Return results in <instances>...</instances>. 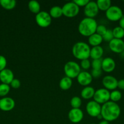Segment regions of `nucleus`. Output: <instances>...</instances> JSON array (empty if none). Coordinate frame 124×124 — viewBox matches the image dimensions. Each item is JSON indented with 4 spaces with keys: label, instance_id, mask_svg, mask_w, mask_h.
<instances>
[{
    "label": "nucleus",
    "instance_id": "nucleus-13",
    "mask_svg": "<svg viewBox=\"0 0 124 124\" xmlns=\"http://www.w3.org/2000/svg\"><path fill=\"white\" fill-rule=\"evenodd\" d=\"M109 48L114 53L120 54L124 51V41L123 39L114 38L109 42Z\"/></svg>",
    "mask_w": 124,
    "mask_h": 124
},
{
    "label": "nucleus",
    "instance_id": "nucleus-15",
    "mask_svg": "<svg viewBox=\"0 0 124 124\" xmlns=\"http://www.w3.org/2000/svg\"><path fill=\"white\" fill-rule=\"evenodd\" d=\"M92 79L91 73L86 71H81L77 77L78 83L84 87L88 86L92 82Z\"/></svg>",
    "mask_w": 124,
    "mask_h": 124
},
{
    "label": "nucleus",
    "instance_id": "nucleus-17",
    "mask_svg": "<svg viewBox=\"0 0 124 124\" xmlns=\"http://www.w3.org/2000/svg\"><path fill=\"white\" fill-rule=\"evenodd\" d=\"M13 79L14 74L10 69H5L4 70L0 71V81L2 84L10 85Z\"/></svg>",
    "mask_w": 124,
    "mask_h": 124
},
{
    "label": "nucleus",
    "instance_id": "nucleus-7",
    "mask_svg": "<svg viewBox=\"0 0 124 124\" xmlns=\"http://www.w3.org/2000/svg\"><path fill=\"white\" fill-rule=\"evenodd\" d=\"M35 21L39 27L46 28L52 23V18L49 13L45 11H40L35 16Z\"/></svg>",
    "mask_w": 124,
    "mask_h": 124
},
{
    "label": "nucleus",
    "instance_id": "nucleus-37",
    "mask_svg": "<svg viewBox=\"0 0 124 124\" xmlns=\"http://www.w3.org/2000/svg\"><path fill=\"white\" fill-rule=\"evenodd\" d=\"M102 70H95V69H92L91 73V75L92 76V78H98L102 75Z\"/></svg>",
    "mask_w": 124,
    "mask_h": 124
},
{
    "label": "nucleus",
    "instance_id": "nucleus-27",
    "mask_svg": "<svg viewBox=\"0 0 124 124\" xmlns=\"http://www.w3.org/2000/svg\"><path fill=\"white\" fill-rule=\"evenodd\" d=\"M122 98V93L120 91L114 90L110 92V101L114 102L119 101Z\"/></svg>",
    "mask_w": 124,
    "mask_h": 124
},
{
    "label": "nucleus",
    "instance_id": "nucleus-1",
    "mask_svg": "<svg viewBox=\"0 0 124 124\" xmlns=\"http://www.w3.org/2000/svg\"><path fill=\"white\" fill-rule=\"evenodd\" d=\"M121 113L119 105L116 102L111 101L103 104L101 107L102 119L108 122H113L119 118Z\"/></svg>",
    "mask_w": 124,
    "mask_h": 124
},
{
    "label": "nucleus",
    "instance_id": "nucleus-16",
    "mask_svg": "<svg viewBox=\"0 0 124 124\" xmlns=\"http://www.w3.org/2000/svg\"><path fill=\"white\" fill-rule=\"evenodd\" d=\"M115 62L113 58L107 57L102 59V70L106 73H111L114 70L115 68Z\"/></svg>",
    "mask_w": 124,
    "mask_h": 124
},
{
    "label": "nucleus",
    "instance_id": "nucleus-12",
    "mask_svg": "<svg viewBox=\"0 0 124 124\" xmlns=\"http://www.w3.org/2000/svg\"><path fill=\"white\" fill-rule=\"evenodd\" d=\"M83 116V112L80 108H72L68 113L69 121L74 124H77L81 122Z\"/></svg>",
    "mask_w": 124,
    "mask_h": 124
},
{
    "label": "nucleus",
    "instance_id": "nucleus-40",
    "mask_svg": "<svg viewBox=\"0 0 124 124\" xmlns=\"http://www.w3.org/2000/svg\"><path fill=\"white\" fill-rule=\"evenodd\" d=\"M98 124H109V122L106 121H105V120H103V121H100Z\"/></svg>",
    "mask_w": 124,
    "mask_h": 124
},
{
    "label": "nucleus",
    "instance_id": "nucleus-31",
    "mask_svg": "<svg viewBox=\"0 0 124 124\" xmlns=\"http://www.w3.org/2000/svg\"><path fill=\"white\" fill-rule=\"evenodd\" d=\"M102 59H94L91 62V66L92 69L95 70H102Z\"/></svg>",
    "mask_w": 124,
    "mask_h": 124
},
{
    "label": "nucleus",
    "instance_id": "nucleus-24",
    "mask_svg": "<svg viewBox=\"0 0 124 124\" xmlns=\"http://www.w3.org/2000/svg\"><path fill=\"white\" fill-rule=\"evenodd\" d=\"M28 8L29 10L32 13L34 14H38L39 12H40V9H41V6H40V3L36 1H30L28 3Z\"/></svg>",
    "mask_w": 124,
    "mask_h": 124
},
{
    "label": "nucleus",
    "instance_id": "nucleus-22",
    "mask_svg": "<svg viewBox=\"0 0 124 124\" xmlns=\"http://www.w3.org/2000/svg\"><path fill=\"white\" fill-rule=\"evenodd\" d=\"M17 2L15 0H0V6L7 10H11L16 7Z\"/></svg>",
    "mask_w": 124,
    "mask_h": 124
},
{
    "label": "nucleus",
    "instance_id": "nucleus-9",
    "mask_svg": "<svg viewBox=\"0 0 124 124\" xmlns=\"http://www.w3.org/2000/svg\"><path fill=\"white\" fill-rule=\"evenodd\" d=\"M101 105L94 101L88 102L86 105V110L88 115L92 117H97L101 113Z\"/></svg>",
    "mask_w": 124,
    "mask_h": 124
},
{
    "label": "nucleus",
    "instance_id": "nucleus-14",
    "mask_svg": "<svg viewBox=\"0 0 124 124\" xmlns=\"http://www.w3.org/2000/svg\"><path fill=\"white\" fill-rule=\"evenodd\" d=\"M15 106V102L12 98L4 97L0 99V110L3 111H9Z\"/></svg>",
    "mask_w": 124,
    "mask_h": 124
},
{
    "label": "nucleus",
    "instance_id": "nucleus-5",
    "mask_svg": "<svg viewBox=\"0 0 124 124\" xmlns=\"http://www.w3.org/2000/svg\"><path fill=\"white\" fill-rule=\"evenodd\" d=\"M62 8L63 15L67 18H74L77 16L80 12V7H78L73 1L64 4Z\"/></svg>",
    "mask_w": 124,
    "mask_h": 124
},
{
    "label": "nucleus",
    "instance_id": "nucleus-19",
    "mask_svg": "<svg viewBox=\"0 0 124 124\" xmlns=\"http://www.w3.org/2000/svg\"><path fill=\"white\" fill-rule=\"evenodd\" d=\"M95 91L96 90L93 87H91V86H86V87H84L81 90V93H80L81 97L83 98L84 99H86V100L93 98Z\"/></svg>",
    "mask_w": 124,
    "mask_h": 124
},
{
    "label": "nucleus",
    "instance_id": "nucleus-21",
    "mask_svg": "<svg viewBox=\"0 0 124 124\" xmlns=\"http://www.w3.org/2000/svg\"><path fill=\"white\" fill-rule=\"evenodd\" d=\"M72 85V80L67 76L63 77L60 81L59 87L63 90H68L70 89Z\"/></svg>",
    "mask_w": 124,
    "mask_h": 124
},
{
    "label": "nucleus",
    "instance_id": "nucleus-34",
    "mask_svg": "<svg viewBox=\"0 0 124 124\" xmlns=\"http://www.w3.org/2000/svg\"><path fill=\"white\" fill-rule=\"evenodd\" d=\"M7 66V59L4 56L0 55V71L6 69Z\"/></svg>",
    "mask_w": 124,
    "mask_h": 124
},
{
    "label": "nucleus",
    "instance_id": "nucleus-11",
    "mask_svg": "<svg viewBox=\"0 0 124 124\" xmlns=\"http://www.w3.org/2000/svg\"><path fill=\"white\" fill-rule=\"evenodd\" d=\"M118 81L115 77L111 75H107L102 79V84L105 88L108 90L113 91L117 88Z\"/></svg>",
    "mask_w": 124,
    "mask_h": 124
},
{
    "label": "nucleus",
    "instance_id": "nucleus-2",
    "mask_svg": "<svg viewBox=\"0 0 124 124\" xmlns=\"http://www.w3.org/2000/svg\"><path fill=\"white\" fill-rule=\"evenodd\" d=\"M97 21L94 18H85L80 22L78 26L79 33L85 37H89L96 33L97 27Z\"/></svg>",
    "mask_w": 124,
    "mask_h": 124
},
{
    "label": "nucleus",
    "instance_id": "nucleus-6",
    "mask_svg": "<svg viewBox=\"0 0 124 124\" xmlns=\"http://www.w3.org/2000/svg\"><path fill=\"white\" fill-rule=\"evenodd\" d=\"M107 19L110 21H119L123 16L122 10L117 6H111L105 12Z\"/></svg>",
    "mask_w": 124,
    "mask_h": 124
},
{
    "label": "nucleus",
    "instance_id": "nucleus-28",
    "mask_svg": "<svg viewBox=\"0 0 124 124\" xmlns=\"http://www.w3.org/2000/svg\"><path fill=\"white\" fill-rule=\"evenodd\" d=\"M81 104H82V101L80 97L74 96L71 99L70 104L72 108H80Z\"/></svg>",
    "mask_w": 124,
    "mask_h": 124
},
{
    "label": "nucleus",
    "instance_id": "nucleus-33",
    "mask_svg": "<svg viewBox=\"0 0 124 124\" xmlns=\"http://www.w3.org/2000/svg\"><path fill=\"white\" fill-rule=\"evenodd\" d=\"M107 29L105 25H97V29H96V33L100 36H103L106 31Z\"/></svg>",
    "mask_w": 124,
    "mask_h": 124
},
{
    "label": "nucleus",
    "instance_id": "nucleus-39",
    "mask_svg": "<svg viewBox=\"0 0 124 124\" xmlns=\"http://www.w3.org/2000/svg\"><path fill=\"white\" fill-rule=\"evenodd\" d=\"M119 27L124 30V16H123L122 18L119 21Z\"/></svg>",
    "mask_w": 124,
    "mask_h": 124
},
{
    "label": "nucleus",
    "instance_id": "nucleus-10",
    "mask_svg": "<svg viewBox=\"0 0 124 124\" xmlns=\"http://www.w3.org/2000/svg\"><path fill=\"white\" fill-rule=\"evenodd\" d=\"M99 10L95 1H90L84 7V15L86 18H94L98 15Z\"/></svg>",
    "mask_w": 124,
    "mask_h": 124
},
{
    "label": "nucleus",
    "instance_id": "nucleus-26",
    "mask_svg": "<svg viewBox=\"0 0 124 124\" xmlns=\"http://www.w3.org/2000/svg\"><path fill=\"white\" fill-rule=\"evenodd\" d=\"M112 31L114 38L122 39L123 38H124V30L119 26L114 27Z\"/></svg>",
    "mask_w": 124,
    "mask_h": 124
},
{
    "label": "nucleus",
    "instance_id": "nucleus-32",
    "mask_svg": "<svg viewBox=\"0 0 124 124\" xmlns=\"http://www.w3.org/2000/svg\"><path fill=\"white\" fill-rule=\"evenodd\" d=\"M80 68L83 69V70H88L89 69L91 66V63L88 59H83L81 60L80 62Z\"/></svg>",
    "mask_w": 124,
    "mask_h": 124
},
{
    "label": "nucleus",
    "instance_id": "nucleus-4",
    "mask_svg": "<svg viewBox=\"0 0 124 124\" xmlns=\"http://www.w3.org/2000/svg\"><path fill=\"white\" fill-rule=\"evenodd\" d=\"M64 72L66 76L71 79L77 78L78 75L81 72L80 65L75 61H68L64 66Z\"/></svg>",
    "mask_w": 124,
    "mask_h": 124
},
{
    "label": "nucleus",
    "instance_id": "nucleus-36",
    "mask_svg": "<svg viewBox=\"0 0 124 124\" xmlns=\"http://www.w3.org/2000/svg\"><path fill=\"white\" fill-rule=\"evenodd\" d=\"M73 2L78 6V7H85L88 4L89 1V0H74Z\"/></svg>",
    "mask_w": 124,
    "mask_h": 124
},
{
    "label": "nucleus",
    "instance_id": "nucleus-18",
    "mask_svg": "<svg viewBox=\"0 0 124 124\" xmlns=\"http://www.w3.org/2000/svg\"><path fill=\"white\" fill-rule=\"evenodd\" d=\"M103 54V49L100 46L92 47L90 50V57L94 59H101Z\"/></svg>",
    "mask_w": 124,
    "mask_h": 124
},
{
    "label": "nucleus",
    "instance_id": "nucleus-25",
    "mask_svg": "<svg viewBox=\"0 0 124 124\" xmlns=\"http://www.w3.org/2000/svg\"><path fill=\"white\" fill-rule=\"evenodd\" d=\"M49 13L52 18H59L63 16L62 8L60 6H53L50 9Z\"/></svg>",
    "mask_w": 124,
    "mask_h": 124
},
{
    "label": "nucleus",
    "instance_id": "nucleus-35",
    "mask_svg": "<svg viewBox=\"0 0 124 124\" xmlns=\"http://www.w3.org/2000/svg\"><path fill=\"white\" fill-rule=\"evenodd\" d=\"M10 85L12 88H14V89H18L21 86V82L19 79H18L14 78L13 79V81L11 82V83L10 84Z\"/></svg>",
    "mask_w": 124,
    "mask_h": 124
},
{
    "label": "nucleus",
    "instance_id": "nucleus-41",
    "mask_svg": "<svg viewBox=\"0 0 124 124\" xmlns=\"http://www.w3.org/2000/svg\"><path fill=\"white\" fill-rule=\"evenodd\" d=\"M120 56L122 57V58H124V52H122V53H120Z\"/></svg>",
    "mask_w": 124,
    "mask_h": 124
},
{
    "label": "nucleus",
    "instance_id": "nucleus-20",
    "mask_svg": "<svg viewBox=\"0 0 124 124\" xmlns=\"http://www.w3.org/2000/svg\"><path fill=\"white\" fill-rule=\"evenodd\" d=\"M103 41L102 36L96 33L88 37V44L92 47L100 46Z\"/></svg>",
    "mask_w": 124,
    "mask_h": 124
},
{
    "label": "nucleus",
    "instance_id": "nucleus-8",
    "mask_svg": "<svg viewBox=\"0 0 124 124\" xmlns=\"http://www.w3.org/2000/svg\"><path fill=\"white\" fill-rule=\"evenodd\" d=\"M93 99L100 105H103L110 101V92L105 88H99L95 91Z\"/></svg>",
    "mask_w": 124,
    "mask_h": 124
},
{
    "label": "nucleus",
    "instance_id": "nucleus-42",
    "mask_svg": "<svg viewBox=\"0 0 124 124\" xmlns=\"http://www.w3.org/2000/svg\"><path fill=\"white\" fill-rule=\"evenodd\" d=\"M93 124V123H92V124Z\"/></svg>",
    "mask_w": 124,
    "mask_h": 124
},
{
    "label": "nucleus",
    "instance_id": "nucleus-38",
    "mask_svg": "<svg viewBox=\"0 0 124 124\" xmlns=\"http://www.w3.org/2000/svg\"><path fill=\"white\" fill-rule=\"evenodd\" d=\"M117 88H119L120 90H124V79L118 81Z\"/></svg>",
    "mask_w": 124,
    "mask_h": 124
},
{
    "label": "nucleus",
    "instance_id": "nucleus-23",
    "mask_svg": "<svg viewBox=\"0 0 124 124\" xmlns=\"http://www.w3.org/2000/svg\"><path fill=\"white\" fill-rule=\"evenodd\" d=\"M99 10L106 12L111 6V1L110 0H98L96 1Z\"/></svg>",
    "mask_w": 124,
    "mask_h": 124
},
{
    "label": "nucleus",
    "instance_id": "nucleus-30",
    "mask_svg": "<svg viewBox=\"0 0 124 124\" xmlns=\"http://www.w3.org/2000/svg\"><path fill=\"white\" fill-rule=\"evenodd\" d=\"M102 38H103V41H105L108 42H109L112 39H114V36H113L112 30L107 29L105 33L102 36Z\"/></svg>",
    "mask_w": 124,
    "mask_h": 124
},
{
    "label": "nucleus",
    "instance_id": "nucleus-29",
    "mask_svg": "<svg viewBox=\"0 0 124 124\" xmlns=\"http://www.w3.org/2000/svg\"><path fill=\"white\" fill-rule=\"evenodd\" d=\"M10 90V87L9 85L1 83L0 84V96L5 97L9 94Z\"/></svg>",
    "mask_w": 124,
    "mask_h": 124
},
{
    "label": "nucleus",
    "instance_id": "nucleus-3",
    "mask_svg": "<svg viewBox=\"0 0 124 124\" xmlns=\"http://www.w3.org/2000/svg\"><path fill=\"white\" fill-rule=\"evenodd\" d=\"M89 46L85 42H77L73 46L72 53L73 56L77 59L81 61L87 59L90 57Z\"/></svg>",
    "mask_w": 124,
    "mask_h": 124
}]
</instances>
